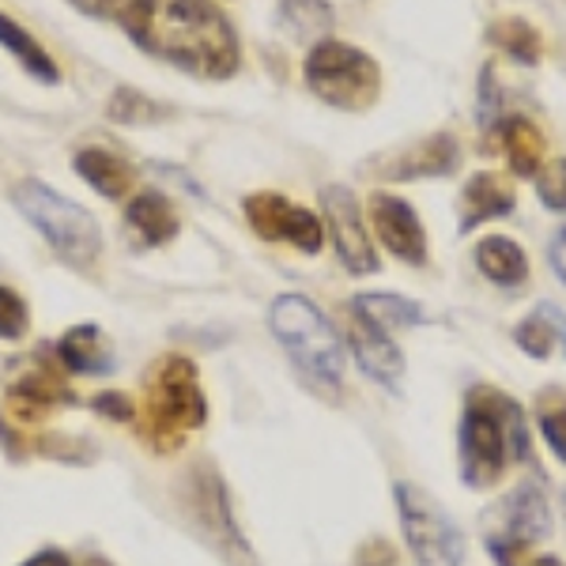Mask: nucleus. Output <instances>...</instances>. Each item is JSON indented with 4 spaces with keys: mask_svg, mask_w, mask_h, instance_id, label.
Listing matches in <instances>:
<instances>
[{
    "mask_svg": "<svg viewBox=\"0 0 566 566\" xmlns=\"http://www.w3.org/2000/svg\"><path fill=\"white\" fill-rule=\"evenodd\" d=\"M91 408H95V412H98V416L114 419V423H129V419L136 416L133 400H129V397H125V392H114V389L98 392V397H95V400H91Z\"/></svg>",
    "mask_w": 566,
    "mask_h": 566,
    "instance_id": "nucleus-32",
    "label": "nucleus"
},
{
    "mask_svg": "<svg viewBox=\"0 0 566 566\" xmlns=\"http://www.w3.org/2000/svg\"><path fill=\"white\" fill-rule=\"evenodd\" d=\"M208 423V400L197 367L186 355H163L144 374V438L151 450L175 453L197 427Z\"/></svg>",
    "mask_w": 566,
    "mask_h": 566,
    "instance_id": "nucleus-3",
    "label": "nucleus"
},
{
    "mask_svg": "<svg viewBox=\"0 0 566 566\" xmlns=\"http://www.w3.org/2000/svg\"><path fill=\"white\" fill-rule=\"evenodd\" d=\"M514 344L528 359H552V355H566V314L559 306L541 303L522 325L514 328Z\"/></svg>",
    "mask_w": 566,
    "mask_h": 566,
    "instance_id": "nucleus-20",
    "label": "nucleus"
},
{
    "mask_svg": "<svg viewBox=\"0 0 566 566\" xmlns=\"http://www.w3.org/2000/svg\"><path fill=\"white\" fill-rule=\"evenodd\" d=\"M536 427H541L547 450L566 464V392L544 389L536 400Z\"/></svg>",
    "mask_w": 566,
    "mask_h": 566,
    "instance_id": "nucleus-27",
    "label": "nucleus"
},
{
    "mask_svg": "<svg viewBox=\"0 0 566 566\" xmlns=\"http://www.w3.org/2000/svg\"><path fill=\"white\" fill-rule=\"evenodd\" d=\"M488 42L495 45L499 53L514 57L517 65H541L544 53V39L533 23L522 20V15H502L488 27Z\"/></svg>",
    "mask_w": 566,
    "mask_h": 566,
    "instance_id": "nucleus-25",
    "label": "nucleus"
},
{
    "mask_svg": "<svg viewBox=\"0 0 566 566\" xmlns=\"http://www.w3.org/2000/svg\"><path fill=\"white\" fill-rule=\"evenodd\" d=\"M72 4H76L84 15H95V20L133 27V20L144 8V0H72Z\"/></svg>",
    "mask_w": 566,
    "mask_h": 566,
    "instance_id": "nucleus-31",
    "label": "nucleus"
},
{
    "mask_svg": "<svg viewBox=\"0 0 566 566\" xmlns=\"http://www.w3.org/2000/svg\"><path fill=\"white\" fill-rule=\"evenodd\" d=\"M106 117L117 125H151L163 117L159 103H151L144 91L136 87H117L114 95H109V106H106Z\"/></svg>",
    "mask_w": 566,
    "mask_h": 566,
    "instance_id": "nucleus-28",
    "label": "nucleus"
},
{
    "mask_svg": "<svg viewBox=\"0 0 566 566\" xmlns=\"http://www.w3.org/2000/svg\"><path fill=\"white\" fill-rule=\"evenodd\" d=\"M461 167V144L453 133H431L400 151H381L367 159V175L381 181L446 178Z\"/></svg>",
    "mask_w": 566,
    "mask_h": 566,
    "instance_id": "nucleus-9",
    "label": "nucleus"
},
{
    "mask_svg": "<svg viewBox=\"0 0 566 566\" xmlns=\"http://www.w3.org/2000/svg\"><path fill=\"white\" fill-rule=\"evenodd\" d=\"M322 205H325V219L328 231H333V245L336 258L355 276H370L378 272V250H374L367 223H363V208L348 186H325L322 189Z\"/></svg>",
    "mask_w": 566,
    "mask_h": 566,
    "instance_id": "nucleus-10",
    "label": "nucleus"
},
{
    "mask_svg": "<svg viewBox=\"0 0 566 566\" xmlns=\"http://www.w3.org/2000/svg\"><path fill=\"white\" fill-rule=\"evenodd\" d=\"M129 34L155 57L200 80H231L242 45L212 0H144Z\"/></svg>",
    "mask_w": 566,
    "mask_h": 566,
    "instance_id": "nucleus-1",
    "label": "nucleus"
},
{
    "mask_svg": "<svg viewBox=\"0 0 566 566\" xmlns=\"http://www.w3.org/2000/svg\"><path fill=\"white\" fill-rule=\"evenodd\" d=\"M476 269L499 287H522L528 280V258L514 239L491 234L476 245Z\"/></svg>",
    "mask_w": 566,
    "mask_h": 566,
    "instance_id": "nucleus-22",
    "label": "nucleus"
},
{
    "mask_svg": "<svg viewBox=\"0 0 566 566\" xmlns=\"http://www.w3.org/2000/svg\"><path fill=\"white\" fill-rule=\"evenodd\" d=\"M193 476L197 480H193V488H189V502H193V510L200 517V528L212 536L227 559H234L239 566H258L253 552L242 541L239 525H234L231 499H227V488H223V480L216 476V469H197Z\"/></svg>",
    "mask_w": 566,
    "mask_h": 566,
    "instance_id": "nucleus-11",
    "label": "nucleus"
},
{
    "mask_svg": "<svg viewBox=\"0 0 566 566\" xmlns=\"http://www.w3.org/2000/svg\"><path fill=\"white\" fill-rule=\"evenodd\" d=\"M348 344H352L355 363H359V370L367 374V378H374L378 386H386V389L400 386V378H405V355H400L397 344L389 340L386 328L370 325L367 317H359L352 310Z\"/></svg>",
    "mask_w": 566,
    "mask_h": 566,
    "instance_id": "nucleus-14",
    "label": "nucleus"
},
{
    "mask_svg": "<svg viewBox=\"0 0 566 566\" xmlns=\"http://www.w3.org/2000/svg\"><path fill=\"white\" fill-rule=\"evenodd\" d=\"M544 536H552V510H547V499L541 495V488L522 483V488L499 506V528L491 541L528 547V544L544 541Z\"/></svg>",
    "mask_w": 566,
    "mask_h": 566,
    "instance_id": "nucleus-15",
    "label": "nucleus"
},
{
    "mask_svg": "<svg viewBox=\"0 0 566 566\" xmlns=\"http://www.w3.org/2000/svg\"><path fill=\"white\" fill-rule=\"evenodd\" d=\"M352 310L359 317H367L370 325L386 328V333L389 328H408L423 317L419 303H412L408 295H392V291H363V295H355Z\"/></svg>",
    "mask_w": 566,
    "mask_h": 566,
    "instance_id": "nucleus-26",
    "label": "nucleus"
},
{
    "mask_svg": "<svg viewBox=\"0 0 566 566\" xmlns=\"http://www.w3.org/2000/svg\"><path fill=\"white\" fill-rule=\"evenodd\" d=\"M57 367H65L69 374H91V378H103V374L114 370V355H109V344L98 325H72L57 344Z\"/></svg>",
    "mask_w": 566,
    "mask_h": 566,
    "instance_id": "nucleus-18",
    "label": "nucleus"
},
{
    "mask_svg": "<svg viewBox=\"0 0 566 566\" xmlns=\"http://www.w3.org/2000/svg\"><path fill=\"white\" fill-rule=\"evenodd\" d=\"M245 219L264 242H287L298 253H317L325 245V227L310 208L291 205L280 193H253L245 197Z\"/></svg>",
    "mask_w": 566,
    "mask_h": 566,
    "instance_id": "nucleus-8",
    "label": "nucleus"
},
{
    "mask_svg": "<svg viewBox=\"0 0 566 566\" xmlns=\"http://www.w3.org/2000/svg\"><path fill=\"white\" fill-rule=\"evenodd\" d=\"M359 563L363 566H397V552H392L386 541H374L359 552Z\"/></svg>",
    "mask_w": 566,
    "mask_h": 566,
    "instance_id": "nucleus-33",
    "label": "nucleus"
},
{
    "mask_svg": "<svg viewBox=\"0 0 566 566\" xmlns=\"http://www.w3.org/2000/svg\"><path fill=\"white\" fill-rule=\"evenodd\" d=\"M125 227H129L136 245L155 250V245H167L175 239L181 219H178L175 200L163 197L159 189H148V193H136L129 205H125Z\"/></svg>",
    "mask_w": 566,
    "mask_h": 566,
    "instance_id": "nucleus-17",
    "label": "nucleus"
},
{
    "mask_svg": "<svg viewBox=\"0 0 566 566\" xmlns=\"http://www.w3.org/2000/svg\"><path fill=\"white\" fill-rule=\"evenodd\" d=\"M72 400H76V392L53 363H31L8 381V408L20 423L45 419L53 408H65Z\"/></svg>",
    "mask_w": 566,
    "mask_h": 566,
    "instance_id": "nucleus-12",
    "label": "nucleus"
},
{
    "mask_svg": "<svg viewBox=\"0 0 566 566\" xmlns=\"http://www.w3.org/2000/svg\"><path fill=\"white\" fill-rule=\"evenodd\" d=\"M269 325L310 386L333 400L340 397L344 355L340 340H336V328L328 325L322 310L310 303L306 295H280L269 310Z\"/></svg>",
    "mask_w": 566,
    "mask_h": 566,
    "instance_id": "nucleus-4",
    "label": "nucleus"
},
{
    "mask_svg": "<svg viewBox=\"0 0 566 566\" xmlns=\"http://www.w3.org/2000/svg\"><path fill=\"white\" fill-rule=\"evenodd\" d=\"M517 208V193L514 181L502 175H472L464 181L461 200H458V231L469 234L476 227L491 223V219H502Z\"/></svg>",
    "mask_w": 566,
    "mask_h": 566,
    "instance_id": "nucleus-16",
    "label": "nucleus"
},
{
    "mask_svg": "<svg viewBox=\"0 0 566 566\" xmlns=\"http://www.w3.org/2000/svg\"><path fill=\"white\" fill-rule=\"evenodd\" d=\"M547 258H552V269H555V276H559L566 283V231H559L552 239V245H547Z\"/></svg>",
    "mask_w": 566,
    "mask_h": 566,
    "instance_id": "nucleus-34",
    "label": "nucleus"
},
{
    "mask_svg": "<svg viewBox=\"0 0 566 566\" xmlns=\"http://www.w3.org/2000/svg\"><path fill=\"white\" fill-rule=\"evenodd\" d=\"M306 84L322 103L363 114L381 95V69L370 53L325 39L306 53Z\"/></svg>",
    "mask_w": 566,
    "mask_h": 566,
    "instance_id": "nucleus-6",
    "label": "nucleus"
},
{
    "mask_svg": "<svg viewBox=\"0 0 566 566\" xmlns=\"http://www.w3.org/2000/svg\"><path fill=\"white\" fill-rule=\"evenodd\" d=\"M72 167H76V175L84 178L95 193H103L109 200H122L136 181V170L129 163L106 148H84L76 159H72Z\"/></svg>",
    "mask_w": 566,
    "mask_h": 566,
    "instance_id": "nucleus-21",
    "label": "nucleus"
},
{
    "mask_svg": "<svg viewBox=\"0 0 566 566\" xmlns=\"http://www.w3.org/2000/svg\"><path fill=\"white\" fill-rule=\"evenodd\" d=\"M31 325V310L12 287H0V340H20Z\"/></svg>",
    "mask_w": 566,
    "mask_h": 566,
    "instance_id": "nucleus-30",
    "label": "nucleus"
},
{
    "mask_svg": "<svg viewBox=\"0 0 566 566\" xmlns=\"http://www.w3.org/2000/svg\"><path fill=\"white\" fill-rule=\"evenodd\" d=\"M536 197L552 212H566V159H552L536 170Z\"/></svg>",
    "mask_w": 566,
    "mask_h": 566,
    "instance_id": "nucleus-29",
    "label": "nucleus"
},
{
    "mask_svg": "<svg viewBox=\"0 0 566 566\" xmlns=\"http://www.w3.org/2000/svg\"><path fill=\"white\" fill-rule=\"evenodd\" d=\"M397 514L405 528V544L419 566H461L464 536L446 517V510L416 483H397Z\"/></svg>",
    "mask_w": 566,
    "mask_h": 566,
    "instance_id": "nucleus-7",
    "label": "nucleus"
},
{
    "mask_svg": "<svg viewBox=\"0 0 566 566\" xmlns=\"http://www.w3.org/2000/svg\"><path fill=\"white\" fill-rule=\"evenodd\" d=\"M336 23L328 0H283L280 4V31L291 42H325Z\"/></svg>",
    "mask_w": 566,
    "mask_h": 566,
    "instance_id": "nucleus-23",
    "label": "nucleus"
},
{
    "mask_svg": "<svg viewBox=\"0 0 566 566\" xmlns=\"http://www.w3.org/2000/svg\"><path fill=\"white\" fill-rule=\"evenodd\" d=\"M23 566H72L65 552H57V547H42L39 555H31Z\"/></svg>",
    "mask_w": 566,
    "mask_h": 566,
    "instance_id": "nucleus-35",
    "label": "nucleus"
},
{
    "mask_svg": "<svg viewBox=\"0 0 566 566\" xmlns=\"http://www.w3.org/2000/svg\"><path fill=\"white\" fill-rule=\"evenodd\" d=\"M12 205L20 208V216L72 269H91V264L103 258V227H98V219L87 208H80L76 200L50 189L45 181L23 178L12 189Z\"/></svg>",
    "mask_w": 566,
    "mask_h": 566,
    "instance_id": "nucleus-5",
    "label": "nucleus"
},
{
    "mask_svg": "<svg viewBox=\"0 0 566 566\" xmlns=\"http://www.w3.org/2000/svg\"><path fill=\"white\" fill-rule=\"evenodd\" d=\"M0 45H4L34 80H42V84H57L61 80V69L53 65V57L42 50V42L34 39L31 31H23L15 20H8L4 12H0Z\"/></svg>",
    "mask_w": 566,
    "mask_h": 566,
    "instance_id": "nucleus-24",
    "label": "nucleus"
},
{
    "mask_svg": "<svg viewBox=\"0 0 566 566\" xmlns=\"http://www.w3.org/2000/svg\"><path fill=\"white\" fill-rule=\"evenodd\" d=\"M528 458L525 419L514 397L499 389H472L458 427V469L464 488L488 491L502 480L510 461Z\"/></svg>",
    "mask_w": 566,
    "mask_h": 566,
    "instance_id": "nucleus-2",
    "label": "nucleus"
},
{
    "mask_svg": "<svg viewBox=\"0 0 566 566\" xmlns=\"http://www.w3.org/2000/svg\"><path fill=\"white\" fill-rule=\"evenodd\" d=\"M525 566H563V559H555V555H544V559H533V563H525Z\"/></svg>",
    "mask_w": 566,
    "mask_h": 566,
    "instance_id": "nucleus-36",
    "label": "nucleus"
},
{
    "mask_svg": "<svg viewBox=\"0 0 566 566\" xmlns=\"http://www.w3.org/2000/svg\"><path fill=\"white\" fill-rule=\"evenodd\" d=\"M370 219H374V231H378L381 245H386L392 258H400L405 264H427V231L408 200L374 193Z\"/></svg>",
    "mask_w": 566,
    "mask_h": 566,
    "instance_id": "nucleus-13",
    "label": "nucleus"
},
{
    "mask_svg": "<svg viewBox=\"0 0 566 566\" xmlns=\"http://www.w3.org/2000/svg\"><path fill=\"white\" fill-rule=\"evenodd\" d=\"M495 144H502V151H506L514 178H536V170L544 167V133L522 114L502 117L495 133H491V148Z\"/></svg>",
    "mask_w": 566,
    "mask_h": 566,
    "instance_id": "nucleus-19",
    "label": "nucleus"
},
{
    "mask_svg": "<svg viewBox=\"0 0 566 566\" xmlns=\"http://www.w3.org/2000/svg\"><path fill=\"white\" fill-rule=\"evenodd\" d=\"M80 566H114V563H109V559H103V555H91V559H84V563H80Z\"/></svg>",
    "mask_w": 566,
    "mask_h": 566,
    "instance_id": "nucleus-37",
    "label": "nucleus"
}]
</instances>
